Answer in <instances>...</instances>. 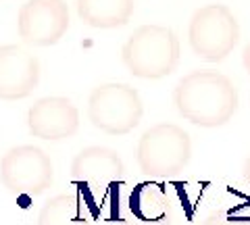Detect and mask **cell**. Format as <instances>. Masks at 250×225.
<instances>
[{"label":"cell","instance_id":"30bf717a","mask_svg":"<svg viewBox=\"0 0 250 225\" xmlns=\"http://www.w3.org/2000/svg\"><path fill=\"white\" fill-rule=\"evenodd\" d=\"M125 177V165L119 152L108 146H88L75 154L71 163V180L82 188L111 190Z\"/></svg>","mask_w":250,"mask_h":225},{"label":"cell","instance_id":"9c48e42d","mask_svg":"<svg viewBox=\"0 0 250 225\" xmlns=\"http://www.w3.org/2000/svg\"><path fill=\"white\" fill-rule=\"evenodd\" d=\"M40 83V61L21 44L0 46V100H23Z\"/></svg>","mask_w":250,"mask_h":225},{"label":"cell","instance_id":"9a60e30c","mask_svg":"<svg viewBox=\"0 0 250 225\" xmlns=\"http://www.w3.org/2000/svg\"><path fill=\"white\" fill-rule=\"evenodd\" d=\"M242 65H244L246 73L250 75V42L244 46V52H242Z\"/></svg>","mask_w":250,"mask_h":225},{"label":"cell","instance_id":"4fadbf2b","mask_svg":"<svg viewBox=\"0 0 250 225\" xmlns=\"http://www.w3.org/2000/svg\"><path fill=\"white\" fill-rule=\"evenodd\" d=\"M36 225H92L83 205L75 194H57L46 200Z\"/></svg>","mask_w":250,"mask_h":225},{"label":"cell","instance_id":"2e32d148","mask_svg":"<svg viewBox=\"0 0 250 225\" xmlns=\"http://www.w3.org/2000/svg\"><path fill=\"white\" fill-rule=\"evenodd\" d=\"M242 173H244V182L248 184V188H250V154H248L246 161H244V167H242Z\"/></svg>","mask_w":250,"mask_h":225},{"label":"cell","instance_id":"277c9868","mask_svg":"<svg viewBox=\"0 0 250 225\" xmlns=\"http://www.w3.org/2000/svg\"><path fill=\"white\" fill-rule=\"evenodd\" d=\"M192 52L208 63H221L240 42V23L228 4L213 2L194 11L188 25Z\"/></svg>","mask_w":250,"mask_h":225},{"label":"cell","instance_id":"7c38bea8","mask_svg":"<svg viewBox=\"0 0 250 225\" xmlns=\"http://www.w3.org/2000/svg\"><path fill=\"white\" fill-rule=\"evenodd\" d=\"M75 11L88 27L117 29L134 17L136 0H75Z\"/></svg>","mask_w":250,"mask_h":225},{"label":"cell","instance_id":"6da1fadb","mask_svg":"<svg viewBox=\"0 0 250 225\" xmlns=\"http://www.w3.org/2000/svg\"><path fill=\"white\" fill-rule=\"evenodd\" d=\"M173 104L179 117L192 125L215 129L233 119L240 96L228 75L210 69H196L179 80L173 90Z\"/></svg>","mask_w":250,"mask_h":225},{"label":"cell","instance_id":"5bb4252c","mask_svg":"<svg viewBox=\"0 0 250 225\" xmlns=\"http://www.w3.org/2000/svg\"><path fill=\"white\" fill-rule=\"evenodd\" d=\"M196 225H248V223H244V221H231L221 211H215L213 215H208L202 223H196Z\"/></svg>","mask_w":250,"mask_h":225},{"label":"cell","instance_id":"8992f818","mask_svg":"<svg viewBox=\"0 0 250 225\" xmlns=\"http://www.w3.org/2000/svg\"><path fill=\"white\" fill-rule=\"evenodd\" d=\"M0 182L17 196H40L52 185V161L40 146H15L0 161Z\"/></svg>","mask_w":250,"mask_h":225},{"label":"cell","instance_id":"5b68a950","mask_svg":"<svg viewBox=\"0 0 250 225\" xmlns=\"http://www.w3.org/2000/svg\"><path fill=\"white\" fill-rule=\"evenodd\" d=\"M144 117V104L138 90L119 82L96 86L88 96V119L108 136L134 131Z\"/></svg>","mask_w":250,"mask_h":225},{"label":"cell","instance_id":"3957f363","mask_svg":"<svg viewBox=\"0 0 250 225\" xmlns=\"http://www.w3.org/2000/svg\"><path fill=\"white\" fill-rule=\"evenodd\" d=\"M192 159L190 134L175 123H156L138 142L136 161L148 177H175Z\"/></svg>","mask_w":250,"mask_h":225},{"label":"cell","instance_id":"7a4b0ae2","mask_svg":"<svg viewBox=\"0 0 250 225\" xmlns=\"http://www.w3.org/2000/svg\"><path fill=\"white\" fill-rule=\"evenodd\" d=\"M182 44L167 25L146 23L134 29L121 48V61L138 80H163L179 65Z\"/></svg>","mask_w":250,"mask_h":225},{"label":"cell","instance_id":"ba28073f","mask_svg":"<svg viewBox=\"0 0 250 225\" xmlns=\"http://www.w3.org/2000/svg\"><path fill=\"white\" fill-rule=\"evenodd\" d=\"M27 129L34 138L46 142L69 140L80 129V111L65 96H44L29 106Z\"/></svg>","mask_w":250,"mask_h":225},{"label":"cell","instance_id":"8fae6325","mask_svg":"<svg viewBox=\"0 0 250 225\" xmlns=\"http://www.w3.org/2000/svg\"><path fill=\"white\" fill-rule=\"evenodd\" d=\"M127 206L136 221L121 225H173V205L161 182H140L129 194Z\"/></svg>","mask_w":250,"mask_h":225},{"label":"cell","instance_id":"52a82bcc","mask_svg":"<svg viewBox=\"0 0 250 225\" xmlns=\"http://www.w3.org/2000/svg\"><path fill=\"white\" fill-rule=\"evenodd\" d=\"M69 29L65 0H27L17 13L19 38L29 46L48 48L62 40Z\"/></svg>","mask_w":250,"mask_h":225}]
</instances>
